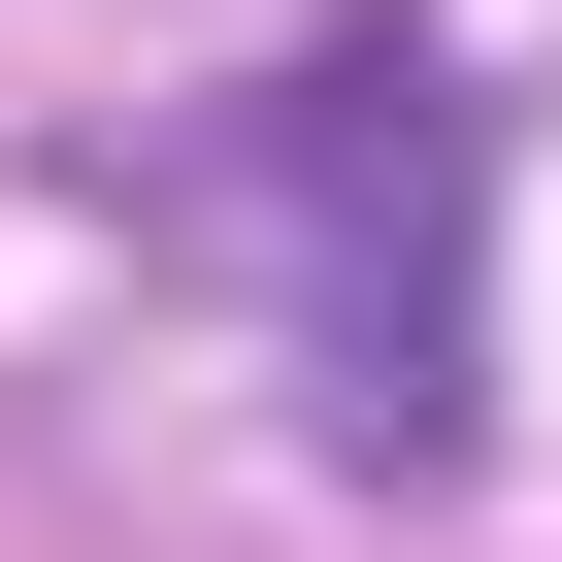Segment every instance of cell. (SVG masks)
<instances>
[{
    "label": "cell",
    "instance_id": "obj_1",
    "mask_svg": "<svg viewBox=\"0 0 562 562\" xmlns=\"http://www.w3.org/2000/svg\"><path fill=\"white\" fill-rule=\"evenodd\" d=\"M199 232L299 299V430L331 463H463L496 397V299H463V100L364 34V67H265V133L199 166Z\"/></svg>",
    "mask_w": 562,
    "mask_h": 562
}]
</instances>
